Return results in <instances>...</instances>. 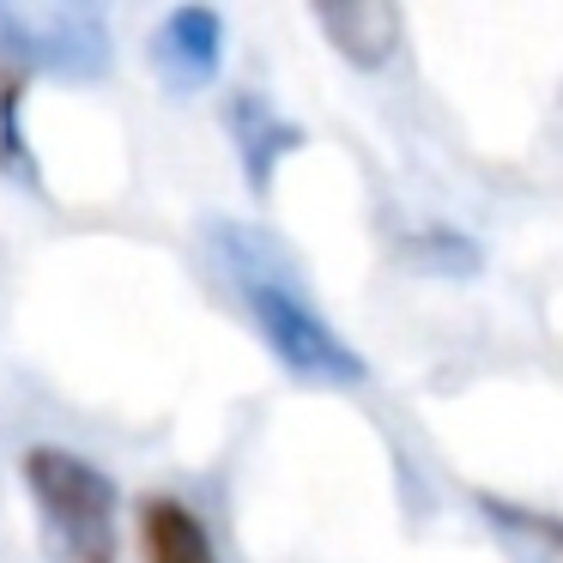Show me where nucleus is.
<instances>
[{
	"label": "nucleus",
	"mask_w": 563,
	"mask_h": 563,
	"mask_svg": "<svg viewBox=\"0 0 563 563\" xmlns=\"http://www.w3.org/2000/svg\"><path fill=\"white\" fill-rule=\"evenodd\" d=\"M25 490L43 521L49 563H115V478L98 473L86 454L37 442L19 461Z\"/></svg>",
	"instance_id": "obj_1"
},
{
	"label": "nucleus",
	"mask_w": 563,
	"mask_h": 563,
	"mask_svg": "<svg viewBox=\"0 0 563 563\" xmlns=\"http://www.w3.org/2000/svg\"><path fill=\"white\" fill-rule=\"evenodd\" d=\"M134 527H140V558L146 563H219L207 521H200L183 497H170V490L140 497Z\"/></svg>",
	"instance_id": "obj_5"
},
{
	"label": "nucleus",
	"mask_w": 563,
	"mask_h": 563,
	"mask_svg": "<svg viewBox=\"0 0 563 563\" xmlns=\"http://www.w3.org/2000/svg\"><path fill=\"white\" fill-rule=\"evenodd\" d=\"M0 55L86 79L110 67V25L86 7H0Z\"/></svg>",
	"instance_id": "obj_3"
},
{
	"label": "nucleus",
	"mask_w": 563,
	"mask_h": 563,
	"mask_svg": "<svg viewBox=\"0 0 563 563\" xmlns=\"http://www.w3.org/2000/svg\"><path fill=\"white\" fill-rule=\"evenodd\" d=\"M224 62V19L212 7H176L158 31H152V67L170 91H200L212 86Z\"/></svg>",
	"instance_id": "obj_4"
},
{
	"label": "nucleus",
	"mask_w": 563,
	"mask_h": 563,
	"mask_svg": "<svg viewBox=\"0 0 563 563\" xmlns=\"http://www.w3.org/2000/svg\"><path fill=\"white\" fill-rule=\"evenodd\" d=\"M236 297H243L249 321L261 328L267 352L279 357L291 376L321 382V388H357V382L369 376L364 357L333 333V321H321L316 309H309V297L297 291L291 279H279L273 267H261V261L243 255L236 261Z\"/></svg>",
	"instance_id": "obj_2"
},
{
	"label": "nucleus",
	"mask_w": 563,
	"mask_h": 563,
	"mask_svg": "<svg viewBox=\"0 0 563 563\" xmlns=\"http://www.w3.org/2000/svg\"><path fill=\"white\" fill-rule=\"evenodd\" d=\"M316 25L333 37V49L357 67H382L400 49V13L382 0H357V7H321Z\"/></svg>",
	"instance_id": "obj_6"
}]
</instances>
